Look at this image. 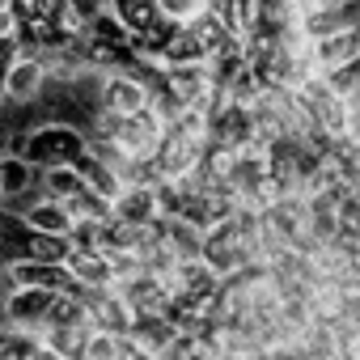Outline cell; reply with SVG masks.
I'll return each mask as SVG.
<instances>
[{
  "instance_id": "obj_13",
  "label": "cell",
  "mask_w": 360,
  "mask_h": 360,
  "mask_svg": "<svg viewBox=\"0 0 360 360\" xmlns=\"http://www.w3.org/2000/svg\"><path fill=\"white\" fill-rule=\"evenodd\" d=\"M157 9H161V18H165V22L187 26V22H195V18L208 9V0H157Z\"/></svg>"
},
{
  "instance_id": "obj_12",
  "label": "cell",
  "mask_w": 360,
  "mask_h": 360,
  "mask_svg": "<svg viewBox=\"0 0 360 360\" xmlns=\"http://www.w3.org/2000/svg\"><path fill=\"white\" fill-rule=\"evenodd\" d=\"M127 347V335H115V330H89L85 343H81V356L77 360H119Z\"/></svg>"
},
{
  "instance_id": "obj_17",
  "label": "cell",
  "mask_w": 360,
  "mask_h": 360,
  "mask_svg": "<svg viewBox=\"0 0 360 360\" xmlns=\"http://www.w3.org/2000/svg\"><path fill=\"white\" fill-rule=\"evenodd\" d=\"M18 51H22V43H18V39H9V43H0V72H5V64H9V60H13Z\"/></svg>"
},
{
  "instance_id": "obj_2",
  "label": "cell",
  "mask_w": 360,
  "mask_h": 360,
  "mask_svg": "<svg viewBox=\"0 0 360 360\" xmlns=\"http://www.w3.org/2000/svg\"><path fill=\"white\" fill-rule=\"evenodd\" d=\"M165 131H169V123L153 106L140 110V115H98V123L89 127V136H106L131 161H153L161 140H165Z\"/></svg>"
},
{
  "instance_id": "obj_7",
  "label": "cell",
  "mask_w": 360,
  "mask_h": 360,
  "mask_svg": "<svg viewBox=\"0 0 360 360\" xmlns=\"http://www.w3.org/2000/svg\"><path fill=\"white\" fill-rule=\"evenodd\" d=\"M13 288H43V292H81L72 271L64 263H13L5 267Z\"/></svg>"
},
{
  "instance_id": "obj_9",
  "label": "cell",
  "mask_w": 360,
  "mask_h": 360,
  "mask_svg": "<svg viewBox=\"0 0 360 360\" xmlns=\"http://www.w3.org/2000/svg\"><path fill=\"white\" fill-rule=\"evenodd\" d=\"M106 13L131 34V39H144L148 30H157L165 18L157 9V0H106Z\"/></svg>"
},
{
  "instance_id": "obj_10",
  "label": "cell",
  "mask_w": 360,
  "mask_h": 360,
  "mask_svg": "<svg viewBox=\"0 0 360 360\" xmlns=\"http://www.w3.org/2000/svg\"><path fill=\"white\" fill-rule=\"evenodd\" d=\"M22 221H26L30 229H39V233H56V238H68V229H72V217H68L64 204L51 200V195H39V200L22 212Z\"/></svg>"
},
{
  "instance_id": "obj_20",
  "label": "cell",
  "mask_w": 360,
  "mask_h": 360,
  "mask_svg": "<svg viewBox=\"0 0 360 360\" xmlns=\"http://www.w3.org/2000/svg\"><path fill=\"white\" fill-rule=\"evenodd\" d=\"M0 165H5V153H0Z\"/></svg>"
},
{
  "instance_id": "obj_16",
  "label": "cell",
  "mask_w": 360,
  "mask_h": 360,
  "mask_svg": "<svg viewBox=\"0 0 360 360\" xmlns=\"http://www.w3.org/2000/svg\"><path fill=\"white\" fill-rule=\"evenodd\" d=\"M26 360H72V356H64V352H56L51 343H43V339H39V343L30 347V356H26Z\"/></svg>"
},
{
  "instance_id": "obj_19",
  "label": "cell",
  "mask_w": 360,
  "mask_h": 360,
  "mask_svg": "<svg viewBox=\"0 0 360 360\" xmlns=\"http://www.w3.org/2000/svg\"><path fill=\"white\" fill-rule=\"evenodd\" d=\"M318 5H326V0H292V18H297V13H309V9H318Z\"/></svg>"
},
{
  "instance_id": "obj_1",
  "label": "cell",
  "mask_w": 360,
  "mask_h": 360,
  "mask_svg": "<svg viewBox=\"0 0 360 360\" xmlns=\"http://www.w3.org/2000/svg\"><path fill=\"white\" fill-rule=\"evenodd\" d=\"M200 263H204L208 271H217L221 280L259 267V263H263L259 212L238 208V212H229L225 221H217V225L204 233V242H200Z\"/></svg>"
},
{
  "instance_id": "obj_11",
  "label": "cell",
  "mask_w": 360,
  "mask_h": 360,
  "mask_svg": "<svg viewBox=\"0 0 360 360\" xmlns=\"http://www.w3.org/2000/svg\"><path fill=\"white\" fill-rule=\"evenodd\" d=\"M60 204H64V212L72 217V225H102V221H110V200H102V195L89 191V187L64 195Z\"/></svg>"
},
{
  "instance_id": "obj_18",
  "label": "cell",
  "mask_w": 360,
  "mask_h": 360,
  "mask_svg": "<svg viewBox=\"0 0 360 360\" xmlns=\"http://www.w3.org/2000/svg\"><path fill=\"white\" fill-rule=\"evenodd\" d=\"M9 288H13V284H9V276L0 271V326H9V322H5V301H9Z\"/></svg>"
},
{
  "instance_id": "obj_8",
  "label": "cell",
  "mask_w": 360,
  "mask_h": 360,
  "mask_svg": "<svg viewBox=\"0 0 360 360\" xmlns=\"http://www.w3.org/2000/svg\"><path fill=\"white\" fill-rule=\"evenodd\" d=\"M110 217L115 221H127V225H153L161 217V204H157V187L148 183H123L119 195L110 200Z\"/></svg>"
},
{
  "instance_id": "obj_6",
  "label": "cell",
  "mask_w": 360,
  "mask_h": 360,
  "mask_svg": "<svg viewBox=\"0 0 360 360\" xmlns=\"http://www.w3.org/2000/svg\"><path fill=\"white\" fill-rule=\"evenodd\" d=\"M60 292H43V288H9V301H5V322L18 326V330H30L39 335L47 326V314L56 305Z\"/></svg>"
},
{
  "instance_id": "obj_3",
  "label": "cell",
  "mask_w": 360,
  "mask_h": 360,
  "mask_svg": "<svg viewBox=\"0 0 360 360\" xmlns=\"http://www.w3.org/2000/svg\"><path fill=\"white\" fill-rule=\"evenodd\" d=\"M85 148H89V131H85V127H72V123H34V127L13 144V153L26 157L34 169L72 165Z\"/></svg>"
},
{
  "instance_id": "obj_15",
  "label": "cell",
  "mask_w": 360,
  "mask_h": 360,
  "mask_svg": "<svg viewBox=\"0 0 360 360\" xmlns=\"http://www.w3.org/2000/svg\"><path fill=\"white\" fill-rule=\"evenodd\" d=\"M18 39V18L9 13V5H0V43H9Z\"/></svg>"
},
{
  "instance_id": "obj_14",
  "label": "cell",
  "mask_w": 360,
  "mask_h": 360,
  "mask_svg": "<svg viewBox=\"0 0 360 360\" xmlns=\"http://www.w3.org/2000/svg\"><path fill=\"white\" fill-rule=\"evenodd\" d=\"M68 9H72V18L85 26V22H94L98 13H106V0H68Z\"/></svg>"
},
{
  "instance_id": "obj_5",
  "label": "cell",
  "mask_w": 360,
  "mask_h": 360,
  "mask_svg": "<svg viewBox=\"0 0 360 360\" xmlns=\"http://www.w3.org/2000/svg\"><path fill=\"white\" fill-rule=\"evenodd\" d=\"M148 106H153V89L131 68L102 72V115H140Z\"/></svg>"
},
{
  "instance_id": "obj_4",
  "label": "cell",
  "mask_w": 360,
  "mask_h": 360,
  "mask_svg": "<svg viewBox=\"0 0 360 360\" xmlns=\"http://www.w3.org/2000/svg\"><path fill=\"white\" fill-rule=\"evenodd\" d=\"M47 81H51L47 60L39 51H26L22 47L5 64V72H0V102H9V106H34L39 94L47 89Z\"/></svg>"
}]
</instances>
